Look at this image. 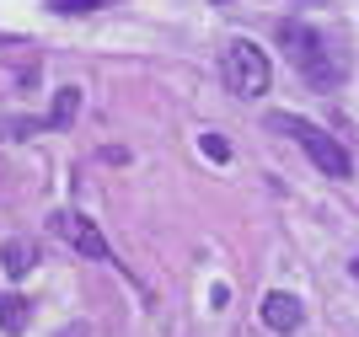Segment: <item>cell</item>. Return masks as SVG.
<instances>
[{
    "label": "cell",
    "mask_w": 359,
    "mask_h": 337,
    "mask_svg": "<svg viewBox=\"0 0 359 337\" xmlns=\"http://www.w3.org/2000/svg\"><path fill=\"white\" fill-rule=\"evenodd\" d=\"M279 43L290 48V59L300 64V75L311 81V86H338L348 75V59H344V48L332 43L327 32H316V27H306V22H285L279 27Z\"/></svg>",
    "instance_id": "6da1fadb"
},
{
    "label": "cell",
    "mask_w": 359,
    "mask_h": 337,
    "mask_svg": "<svg viewBox=\"0 0 359 337\" xmlns=\"http://www.w3.org/2000/svg\"><path fill=\"white\" fill-rule=\"evenodd\" d=\"M269 129H273V134H290V139H295V145L306 150V156H311V161L322 166L327 177H338V182H344V177H354L348 150L338 145L332 134H322L316 123H306V118H295V113H273V118H269Z\"/></svg>",
    "instance_id": "7a4b0ae2"
},
{
    "label": "cell",
    "mask_w": 359,
    "mask_h": 337,
    "mask_svg": "<svg viewBox=\"0 0 359 337\" xmlns=\"http://www.w3.org/2000/svg\"><path fill=\"white\" fill-rule=\"evenodd\" d=\"M220 75L236 97H263V91H269V54L257 43H247V38H236V43H225V54H220Z\"/></svg>",
    "instance_id": "3957f363"
},
{
    "label": "cell",
    "mask_w": 359,
    "mask_h": 337,
    "mask_svg": "<svg viewBox=\"0 0 359 337\" xmlns=\"http://www.w3.org/2000/svg\"><path fill=\"white\" fill-rule=\"evenodd\" d=\"M54 235H60L65 247H75L81 257H91V263H113V247L102 241V231H97L86 214H75V209H60V214H54Z\"/></svg>",
    "instance_id": "277c9868"
},
{
    "label": "cell",
    "mask_w": 359,
    "mask_h": 337,
    "mask_svg": "<svg viewBox=\"0 0 359 337\" xmlns=\"http://www.w3.org/2000/svg\"><path fill=\"white\" fill-rule=\"evenodd\" d=\"M300 322H306V310H300V300H295V294H285V289H273L269 300H263V326H269V332L290 337V332H295Z\"/></svg>",
    "instance_id": "5b68a950"
},
{
    "label": "cell",
    "mask_w": 359,
    "mask_h": 337,
    "mask_svg": "<svg viewBox=\"0 0 359 337\" xmlns=\"http://www.w3.org/2000/svg\"><path fill=\"white\" fill-rule=\"evenodd\" d=\"M0 263H6V273H11V279H22V273H32V263H38V252H32V241H6V252H0Z\"/></svg>",
    "instance_id": "8992f818"
},
{
    "label": "cell",
    "mask_w": 359,
    "mask_h": 337,
    "mask_svg": "<svg viewBox=\"0 0 359 337\" xmlns=\"http://www.w3.org/2000/svg\"><path fill=\"white\" fill-rule=\"evenodd\" d=\"M27 322H32V305L22 294H6V300H0V326H6V332H22Z\"/></svg>",
    "instance_id": "52a82bcc"
},
{
    "label": "cell",
    "mask_w": 359,
    "mask_h": 337,
    "mask_svg": "<svg viewBox=\"0 0 359 337\" xmlns=\"http://www.w3.org/2000/svg\"><path fill=\"white\" fill-rule=\"evenodd\" d=\"M75 113H81V91H75V86H65L60 97H54V113H48V123H54V129H65V123H70Z\"/></svg>",
    "instance_id": "ba28073f"
},
{
    "label": "cell",
    "mask_w": 359,
    "mask_h": 337,
    "mask_svg": "<svg viewBox=\"0 0 359 337\" xmlns=\"http://www.w3.org/2000/svg\"><path fill=\"white\" fill-rule=\"evenodd\" d=\"M102 0H48V11H60V16H86V11H97Z\"/></svg>",
    "instance_id": "9c48e42d"
},
{
    "label": "cell",
    "mask_w": 359,
    "mask_h": 337,
    "mask_svg": "<svg viewBox=\"0 0 359 337\" xmlns=\"http://www.w3.org/2000/svg\"><path fill=\"white\" fill-rule=\"evenodd\" d=\"M204 150H210L215 161H225V139H220V134H204Z\"/></svg>",
    "instance_id": "30bf717a"
},
{
    "label": "cell",
    "mask_w": 359,
    "mask_h": 337,
    "mask_svg": "<svg viewBox=\"0 0 359 337\" xmlns=\"http://www.w3.org/2000/svg\"><path fill=\"white\" fill-rule=\"evenodd\" d=\"M60 337H86V326H65V332Z\"/></svg>",
    "instance_id": "8fae6325"
},
{
    "label": "cell",
    "mask_w": 359,
    "mask_h": 337,
    "mask_svg": "<svg viewBox=\"0 0 359 337\" xmlns=\"http://www.w3.org/2000/svg\"><path fill=\"white\" fill-rule=\"evenodd\" d=\"M354 279H359V257H354Z\"/></svg>",
    "instance_id": "7c38bea8"
},
{
    "label": "cell",
    "mask_w": 359,
    "mask_h": 337,
    "mask_svg": "<svg viewBox=\"0 0 359 337\" xmlns=\"http://www.w3.org/2000/svg\"><path fill=\"white\" fill-rule=\"evenodd\" d=\"M215 6H231V0H215Z\"/></svg>",
    "instance_id": "4fadbf2b"
},
{
    "label": "cell",
    "mask_w": 359,
    "mask_h": 337,
    "mask_svg": "<svg viewBox=\"0 0 359 337\" xmlns=\"http://www.w3.org/2000/svg\"><path fill=\"white\" fill-rule=\"evenodd\" d=\"M0 43H6V38H0Z\"/></svg>",
    "instance_id": "5bb4252c"
}]
</instances>
